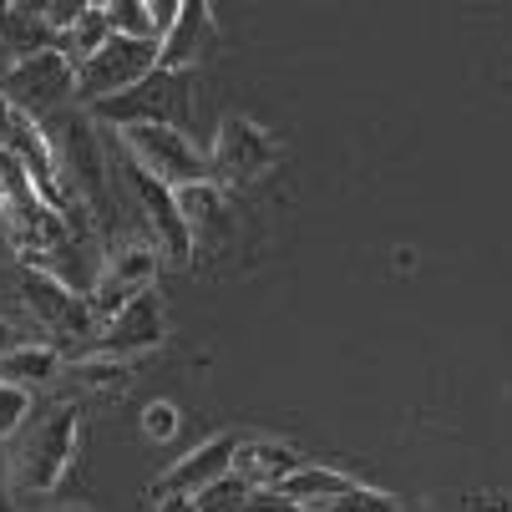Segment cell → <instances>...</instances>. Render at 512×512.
<instances>
[{
    "label": "cell",
    "mask_w": 512,
    "mask_h": 512,
    "mask_svg": "<svg viewBox=\"0 0 512 512\" xmlns=\"http://www.w3.org/2000/svg\"><path fill=\"white\" fill-rule=\"evenodd\" d=\"M77 436H82L77 406H56V411L26 421L21 436L11 442V457H6V492L16 502L46 497L66 477L71 457H77Z\"/></svg>",
    "instance_id": "6da1fadb"
},
{
    "label": "cell",
    "mask_w": 512,
    "mask_h": 512,
    "mask_svg": "<svg viewBox=\"0 0 512 512\" xmlns=\"http://www.w3.org/2000/svg\"><path fill=\"white\" fill-rule=\"evenodd\" d=\"M112 173H117V188L132 193V208L142 213V229H148V239L158 244L163 264L173 269H188L193 264V234L183 224V208H178V188L158 183L153 173H142L112 137Z\"/></svg>",
    "instance_id": "7a4b0ae2"
},
{
    "label": "cell",
    "mask_w": 512,
    "mask_h": 512,
    "mask_svg": "<svg viewBox=\"0 0 512 512\" xmlns=\"http://www.w3.org/2000/svg\"><path fill=\"white\" fill-rule=\"evenodd\" d=\"M97 127H173L193 132V71H153L132 92L92 107Z\"/></svg>",
    "instance_id": "3957f363"
},
{
    "label": "cell",
    "mask_w": 512,
    "mask_h": 512,
    "mask_svg": "<svg viewBox=\"0 0 512 512\" xmlns=\"http://www.w3.org/2000/svg\"><path fill=\"white\" fill-rule=\"evenodd\" d=\"M117 137V148L142 168L153 173L158 183L168 188H193V183H213L208 178V158L193 148L188 132H173V127H107Z\"/></svg>",
    "instance_id": "277c9868"
},
{
    "label": "cell",
    "mask_w": 512,
    "mask_h": 512,
    "mask_svg": "<svg viewBox=\"0 0 512 512\" xmlns=\"http://www.w3.org/2000/svg\"><path fill=\"white\" fill-rule=\"evenodd\" d=\"M279 163V142L254 127L249 117L229 112L213 132V148H208V178L218 188H254L259 178H269Z\"/></svg>",
    "instance_id": "5b68a950"
},
{
    "label": "cell",
    "mask_w": 512,
    "mask_h": 512,
    "mask_svg": "<svg viewBox=\"0 0 512 512\" xmlns=\"http://www.w3.org/2000/svg\"><path fill=\"white\" fill-rule=\"evenodd\" d=\"M0 97H6L21 117H51L66 107H82L77 102V66H71L61 51H41L21 66H6L0 77Z\"/></svg>",
    "instance_id": "8992f818"
},
{
    "label": "cell",
    "mask_w": 512,
    "mask_h": 512,
    "mask_svg": "<svg viewBox=\"0 0 512 512\" xmlns=\"http://www.w3.org/2000/svg\"><path fill=\"white\" fill-rule=\"evenodd\" d=\"M153 71H158V41L112 36L87 66H77V102L92 112V107L132 92L137 82H148Z\"/></svg>",
    "instance_id": "52a82bcc"
},
{
    "label": "cell",
    "mask_w": 512,
    "mask_h": 512,
    "mask_svg": "<svg viewBox=\"0 0 512 512\" xmlns=\"http://www.w3.org/2000/svg\"><path fill=\"white\" fill-rule=\"evenodd\" d=\"M158 264H163V254H158V244H153V239H132V244H122V249H107V254H102V279H97L92 300H87V310H92L97 330H102V325H112L132 300L148 295Z\"/></svg>",
    "instance_id": "ba28073f"
},
{
    "label": "cell",
    "mask_w": 512,
    "mask_h": 512,
    "mask_svg": "<svg viewBox=\"0 0 512 512\" xmlns=\"http://www.w3.org/2000/svg\"><path fill=\"white\" fill-rule=\"evenodd\" d=\"M163 340H168V320H163L158 295L148 289V295L132 300L112 325H102L82 355H112V360H127V355H148V350H158ZM82 355H77V360H82Z\"/></svg>",
    "instance_id": "9c48e42d"
},
{
    "label": "cell",
    "mask_w": 512,
    "mask_h": 512,
    "mask_svg": "<svg viewBox=\"0 0 512 512\" xmlns=\"http://www.w3.org/2000/svg\"><path fill=\"white\" fill-rule=\"evenodd\" d=\"M21 300H26V310L36 315V325H46L51 335H71V340H82V350L92 345L87 335L97 330V320H92L87 300H82V295H71V289H66V284H56L51 274L26 269ZM82 350H77V355H82ZM77 355H71V360H77Z\"/></svg>",
    "instance_id": "30bf717a"
},
{
    "label": "cell",
    "mask_w": 512,
    "mask_h": 512,
    "mask_svg": "<svg viewBox=\"0 0 512 512\" xmlns=\"http://www.w3.org/2000/svg\"><path fill=\"white\" fill-rule=\"evenodd\" d=\"M239 442L244 436H213V442H203V447H193L188 457H178L158 482H153V497L163 502V497H198V492H208L213 482H224L229 472H234V457H239Z\"/></svg>",
    "instance_id": "8fae6325"
},
{
    "label": "cell",
    "mask_w": 512,
    "mask_h": 512,
    "mask_svg": "<svg viewBox=\"0 0 512 512\" xmlns=\"http://www.w3.org/2000/svg\"><path fill=\"white\" fill-rule=\"evenodd\" d=\"M208 51H218V26L203 0H183L178 26L158 41V71H193Z\"/></svg>",
    "instance_id": "7c38bea8"
},
{
    "label": "cell",
    "mask_w": 512,
    "mask_h": 512,
    "mask_svg": "<svg viewBox=\"0 0 512 512\" xmlns=\"http://www.w3.org/2000/svg\"><path fill=\"white\" fill-rule=\"evenodd\" d=\"M300 467H310V462L284 442H239V457H234V477L249 492H279Z\"/></svg>",
    "instance_id": "4fadbf2b"
},
{
    "label": "cell",
    "mask_w": 512,
    "mask_h": 512,
    "mask_svg": "<svg viewBox=\"0 0 512 512\" xmlns=\"http://www.w3.org/2000/svg\"><path fill=\"white\" fill-rule=\"evenodd\" d=\"M41 51H56V31L46 26L41 6H0V56L21 66Z\"/></svg>",
    "instance_id": "5bb4252c"
},
{
    "label": "cell",
    "mask_w": 512,
    "mask_h": 512,
    "mask_svg": "<svg viewBox=\"0 0 512 512\" xmlns=\"http://www.w3.org/2000/svg\"><path fill=\"white\" fill-rule=\"evenodd\" d=\"M61 371H66V360L51 345H16L11 355H0V381L21 386V391H36V386L56 381Z\"/></svg>",
    "instance_id": "9a60e30c"
},
{
    "label": "cell",
    "mask_w": 512,
    "mask_h": 512,
    "mask_svg": "<svg viewBox=\"0 0 512 512\" xmlns=\"http://www.w3.org/2000/svg\"><path fill=\"white\" fill-rule=\"evenodd\" d=\"M117 31H112V21H107V6H87V16L71 26L66 36H56V51L71 61V66H87L107 41H112Z\"/></svg>",
    "instance_id": "2e32d148"
},
{
    "label": "cell",
    "mask_w": 512,
    "mask_h": 512,
    "mask_svg": "<svg viewBox=\"0 0 512 512\" xmlns=\"http://www.w3.org/2000/svg\"><path fill=\"white\" fill-rule=\"evenodd\" d=\"M350 487H355V477H345V472H330V467H300L279 492L310 512V507H320V502H330V497H340V492H350Z\"/></svg>",
    "instance_id": "e0dca14e"
},
{
    "label": "cell",
    "mask_w": 512,
    "mask_h": 512,
    "mask_svg": "<svg viewBox=\"0 0 512 512\" xmlns=\"http://www.w3.org/2000/svg\"><path fill=\"white\" fill-rule=\"evenodd\" d=\"M178 208H183V224L198 244L203 229H224V188L218 183H193V188H178Z\"/></svg>",
    "instance_id": "ac0fdd59"
},
{
    "label": "cell",
    "mask_w": 512,
    "mask_h": 512,
    "mask_svg": "<svg viewBox=\"0 0 512 512\" xmlns=\"http://www.w3.org/2000/svg\"><path fill=\"white\" fill-rule=\"evenodd\" d=\"M107 21H112L117 36H132V41H163L153 0H107Z\"/></svg>",
    "instance_id": "d6986e66"
},
{
    "label": "cell",
    "mask_w": 512,
    "mask_h": 512,
    "mask_svg": "<svg viewBox=\"0 0 512 512\" xmlns=\"http://www.w3.org/2000/svg\"><path fill=\"white\" fill-rule=\"evenodd\" d=\"M132 365L127 360H112V355H82V360H66V376L71 381H82L92 391H117L127 381Z\"/></svg>",
    "instance_id": "ffe728a7"
},
{
    "label": "cell",
    "mask_w": 512,
    "mask_h": 512,
    "mask_svg": "<svg viewBox=\"0 0 512 512\" xmlns=\"http://www.w3.org/2000/svg\"><path fill=\"white\" fill-rule=\"evenodd\" d=\"M310 512H401V502L391 492H376V487H360L355 482L350 492H340V497H330V502H320Z\"/></svg>",
    "instance_id": "44dd1931"
},
{
    "label": "cell",
    "mask_w": 512,
    "mask_h": 512,
    "mask_svg": "<svg viewBox=\"0 0 512 512\" xmlns=\"http://www.w3.org/2000/svg\"><path fill=\"white\" fill-rule=\"evenodd\" d=\"M26 421H31V391H21V386H6V381H0V447L16 442Z\"/></svg>",
    "instance_id": "7402d4cb"
},
{
    "label": "cell",
    "mask_w": 512,
    "mask_h": 512,
    "mask_svg": "<svg viewBox=\"0 0 512 512\" xmlns=\"http://www.w3.org/2000/svg\"><path fill=\"white\" fill-rule=\"evenodd\" d=\"M249 497H254V492H249V487L229 472L224 482H213L208 492H198L193 502H198V512H244V502H249Z\"/></svg>",
    "instance_id": "603a6c76"
},
{
    "label": "cell",
    "mask_w": 512,
    "mask_h": 512,
    "mask_svg": "<svg viewBox=\"0 0 512 512\" xmlns=\"http://www.w3.org/2000/svg\"><path fill=\"white\" fill-rule=\"evenodd\" d=\"M142 431L153 436V442H173V431H178V411L168 401H153L148 411H142Z\"/></svg>",
    "instance_id": "cb8c5ba5"
},
{
    "label": "cell",
    "mask_w": 512,
    "mask_h": 512,
    "mask_svg": "<svg viewBox=\"0 0 512 512\" xmlns=\"http://www.w3.org/2000/svg\"><path fill=\"white\" fill-rule=\"evenodd\" d=\"M41 16H46V26H51L56 36H66L71 26L87 16V0H51V6H41Z\"/></svg>",
    "instance_id": "d4e9b609"
},
{
    "label": "cell",
    "mask_w": 512,
    "mask_h": 512,
    "mask_svg": "<svg viewBox=\"0 0 512 512\" xmlns=\"http://www.w3.org/2000/svg\"><path fill=\"white\" fill-rule=\"evenodd\" d=\"M244 512H305V507L289 502L284 492H254V497L244 502Z\"/></svg>",
    "instance_id": "484cf974"
},
{
    "label": "cell",
    "mask_w": 512,
    "mask_h": 512,
    "mask_svg": "<svg viewBox=\"0 0 512 512\" xmlns=\"http://www.w3.org/2000/svg\"><path fill=\"white\" fill-rule=\"evenodd\" d=\"M11 183H16V158L0 153V208H11Z\"/></svg>",
    "instance_id": "4316f807"
},
{
    "label": "cell",
    "mask_w": 512,
    "mask_h": 512,
    "mask_svg": "<svg viewBox=\"0 0 512 512\" xmlns=\"http://www.w3.org/2000/svg\"><path fill=\"white\" fill-rule=\"evenodd\" d=\"M158 512H198V502H193V497H163Z\"/></svg>",
    "instance_id": "83f0119b"
},
{
    "label": "cell",
    "mask_w": 512,
    "mask_h": 512,
    "mask_svg": "<svg viewBox=\"0 0 512 512\" xmlns=\"http://www.w3.org/2000/svg\"><path fill=\"white\" fill-rule=\"evenodd\" d=\"M16 345H11V335H6V325H0V355H11Z\"/></svg>",
    "instance_id": "f1b7e54d"
},
{
    "label": "cell",
    "mask_w": 512,
    "mask_h": 512,
    "mask_svg": "<svg viewBox=\"0 0 512 512\" xmlns=\"http://www.w3.org/2000/svg\"><path fill=\"white\" fill-rule=\"evenodd\" d=\"M51 512H92V507H82V502H66V507H51Z\"/></svg>",
    "instance_id": "f546056e"
},
{
    "label": "cell",
    "mask_w": 512,
    "mask_h": 512,
    "mask_svg": "<svg viewBox=\"0 0 512 512\" xmlns=\"http://www.w3.org/2000/svg\"><path fill=\"white\" fill-rule=\"evenodd\" d=\"M472 512H502L497 502H472Z\"/></svg>",
    "instance_id": "4dcf8cb0"
}]
</instances>
